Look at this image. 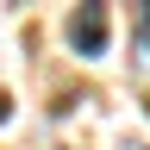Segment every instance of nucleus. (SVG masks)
Returning <instances> with one entry per match:
<instances>
[{
    "mask_svg": "<svg viewBox=\"0 0 150 150\" xmlns=\"http://www.w3.org/2000/svg\"><path fill=\"white\" fill-rule=\"evenodd\" d=\"M0 119H6V94H0Z\"/></svg>",
    "mask_w": 150,
    "mask_h": 150,
    "instance_id": "obj_2",
    "label": "nucleus"
},
{
    "mask_svg": "<svg viewBox=\"0 0 150 150\" xmlns=\"http://www.w3.org/2000/svg\"><path fill=\"white\" fill-rule=\"evenodd\" d=\"M69 44L81 50V56H100V50H106V6H75V19H69Z\"/></svg>",
    "mask_w": 150,
    "mask_h": 150,
    "instance_id": "obj_1",
    "label": "nucleus"
}]
</instances>
